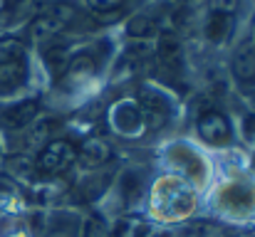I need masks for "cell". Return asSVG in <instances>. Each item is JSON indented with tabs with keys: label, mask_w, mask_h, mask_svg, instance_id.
Listing matches in <instances>:
<instances>
[{
	"label": "cell",
	"mask_w": 255,
	"mask_h": 237,
	"mask_svg": "<svg viewBox=\"0 0 255 237\" xmlns=\"http://www.w3.org/2000/svg\"><path fill=\"white\" fill-rule=\"evenodd\" d=\"M181 2H183V5H191V7H196V5H201L203 0H181Z\"/></svg>",
	"instance_id": "obj_24"
},
{
	"label": "cell",
	"mask_w": 255,
	"mask_h": 237,
	"mask_svg": "<svg viewBox=\"0 0 255 237\" xmlns=\"http://www.w3.org/2000/svg\"><path fill=\"white\" fill-rule=\"evenodd\" d=\"M196 205V195L191 190V185H186L183 180H161L156 188V208L161 215L166 218H183L193 210Z\"/></svg>",
	"instance_id": "obj_1"
},
{
	"label": "cell",
	"mask_w": 255,
	"mask_h": 237,
	"mask_svg": "<svg viewBox=\"0 0 255 237\" xmlns=\"http://www.w3.org/2000/svg\"><path fill=\"white\" fill-rule=\"evenodd\" d=\"M238 0H211V12H221V15H236L238 10Z\"/></svg>",
	"instance_id": "obj_21"
},
{
	"label": "cell",
	"mask_w": 255,
	"mask_h": 237,
	"mask_svg": "<svg viewBox=\"0 0 255 237\" xmlns=\"http://www.w3.org/2000/svg\"><path fill=\"white\" fill-rule=\"evenodd\" d=\"M231 32H233V17L231 15H221V12H211L208 15L206 35H208L211 42H223Z\"/></svg>",
	"instance_id": "obj_14"
},
{
	"label": "cell",
	"mask_w": 255,
	"mask_h": 237,
	"mask_svg": "<svg viewBox=\"0 0 255 237\" xmlns=\"http://www.w3.org/2000/svg\"><path fill=\"white\" fill-rule=\"evenodd\" d=\"M50 121H40V124H35L32 126V131L27 134V139H25V149L30 151H35V149H42L47 141H50Z\"/></svg>",
	"instance_id": "obj_16"
},
{
	"label": "cell",
	"mask_w": 255,
	"mask_h": 237,
	"mask_svg": "<svg viewBox=\"0 0 255 237\" xmlns=\"http://www.w3.org/2000/svg\"><path fill=\"white\" fill-rule=\"evenodd\" d=\"M77 158H80V163L85 168H99V165H104L112 158V146H109L107 139H99V136L87 139L82 144V149H80V154H77Z\"/></svg>",
	"instance_id": "obj_9"
},
{
	"label": "cell",
	"mask_w": 255,
	"mask_h": 237,
	"mask_svg": "<svg viewBox=\"0 0 255 237\" xmlns=\"http://www.w3.org/2000/svg\"><path fill=\"white\" fill-rule=\"evenodd\" d=\"M221 208L231 213H251L255 208V188L248 183H231L221 190Z\"/></svg>",
	"instance_id": "obj_5"
},
{
	"label": "cell",
	"mask_w": 255,
	"mask_h": 237,
	"mask_svg": "<svg viewBox=\"0 0 255 237\" xmlns=\"http://www.w3.org/2000/svg\"><path fill=\"white\" fill-rule=\"evenodd\" d=\"M85 237H112V233L99 218H89L85 223Z\"/></svg>",
	"instance_id": "obj_20"
},
{
	"label": "cell",
	"mask_w": 255,
	"mask_h": 237,
	"mask_svg": "<svg viewBox=\"0 0 255 237\" xmlns=\"http://www.w3.org/2000/svg\"><path fill=\"white\" fill-rule=\"evenodd\" d=\"M144 101V114H146V121L151 129H161L169 119V104L156 94V91H144L141 96Z\"/></svg>",
	"instance_id": "obj_12"
},
{
	"label": "cell",
	"mask_w": 255,
	"mask_h": 237,
	"mask_svg": "<svg viewBox=\"0 0 255 237\" xmlns=\"http://www.w3.org/2000/svg\"><path fill=\"white\" fill-rule=\"evenodd\" d=\"M114 126H117L122 134L131 136V134L141 126V111H139V106H134L131 101L117 104V106H114Z\"/></svg>",
	"instance_id": "obj_13"
},
{
	"label": "cell",
	"mask_w": 255,
	"mask_h": 237,
	"mask_svg": "<svg viewBox=\"0 0 255 237\" xmlns=\"http://www.w3.org/2000/svg\"><path fill=\"white\" fill-rule=\"evenodd\" d=\"M2 7H5V0H0V10H2Z\"/></svg>",
	"instance_id": "obj_25"
},
{
	"label": "cell",
	"mask_w": 255,
	"mask_h": 237,
	"mask_svg": "<svg viewBox=\"0 0 255 237\" xmlns=\"http://www.w3.org/2000/svg\"><path fill=\"white\" fill-rule=\"evenodd\" d=\"M22 57H25V47L20 40H15V37L0 40V60H22Z\"/></svg>",
	"instance_id": "obj_18"
},
{
	"label": "cell",
	"mask_w": 255,
	"mask_h": 237,
	"mask_svg": "<svg viewBox=\"0 0 255 237\" xmlns=\"http://www.w3.org/2000/svg\"><path fill=\"white\" fill-rule=\"evenodd\" d=\"M124 0H87V5L94 10V12H112V10H119Z\"/></svg>",
	"instance_id": "obj_22"
},
{
	"label": "cell",
	"mask_w": 255,
	"mask_h": 237,
	"mask_svg": "<svg viewBox=\"0 0 255 237\" xmlns=\"http://www.w3.org/2000/svg\"><path fill=\"white\" fill-rule=\"evenodd\" d=\"M27 79V65L22 60H0V91H15Z\"/></svg>",
	"instance_id": "obj_11"
},
{
	"label": "cell",
	"mask_w": 255,
	"mask_h": 237,
	"mask_svg": "<svg viewBox=\"0 0 255 237\" xmlns=\"http://www.w3.org/2000/svg\"><path fill=\"white\" fill-rule=\"evenodd\" d=\"M139 190H141V180L134 170H127L124 178H122V193H124V200L127 203H134L139 198Z\"/></svg>",
	"instance_id": "obj_17"
},
{
	"label": "cell",
	"mask_w": 255,
	"mask_h": 237,
	"mask_svg": "<svg viewBox=\"0 0 255 237\" xmlns=\"http://www.w3.org/2000/svg\"><path fill=\"white\" fill-rule=\"evenodd\" d=\"M169 160L176 163L183 173H188V175H193V178H203L206 163L201 160V156H198L193 149H188V146H183V144H176V146L169 149Z\"/></svg>",
	"instance_id": "obj_10"
},
{
	"label": "cell",
	"mask_w": 255,
	"mask_h": 237,
	"mask_svg": "<svg viewBox=\"0 0 255 237\" xmlns=\"http://www.w3.org/2000/svg\"><path fill=\"white\" fill-rule=\"evenodd\" d=\"M75 17V7L70 2H55L50 10L40 12L32 22H30V37L35 42H45L52 40L55 35H60Z\"/></svg>",
	"instance_id": "obj_2"
},
{
	"label": "cell",
	"mask_w": 255,
	"mask_h": 237,
	"mask_svg": "<svg viewBox=\"0 0 255 237\" xmlns=\"http://www.w3.org/2000/svg\"><path fill=\"white\" fill-rule=\"evenodd\" d=\"M10 2H20V0H10Z\"/></svg>",
	"instance_id": "obj_26"
},
{
	"label": "cell",
	"mask_w": 255,
	"mask_h": 237,
	"mask_svg": "<svg viewBox=\"0 0 255 237\" xmlns=\"http://www.w3.org/2000/svg\"><path fill=\"white\" fill-rule=\"evenodd\" d=\"M37 111H40L37 99H25V101H17V104H12V106L0 109V126L12 129V131H15V129H25V126H30V124L35 121Z\"/></svg>",
	"instance_id": "obj_6"
},
{
	"label": "cell",
	"mask_w": 255,
	"mask_h": 237,
	"mask_svg": "<svg viewBox=\"0 0 255 237\" xmlns=\"http://www.w3.org/2000/svg\"><path fill=\"white\" fill-rule=\"evenodd\" d=\"M127 32H129L131 37H149V35L154 32V20L146 17V15H136V17H131Z\"/></svg>",
	"instance_id": "obj_19"
},
{
	"label": "cell",
	"mask_w": 255,
	"mask_h": 237,
	"mask_svg": "<svg viewBox=\"0 0 255 237\" xmlns=\"http://www.w3.org/2000/svg\"><path fill=\"white\" fill-rule=\"evenodd\" d=\"M45 237H77L75 235V225L72 223H57L50 228V233Z\"/></svg>",
	"instance_id": "obj_23"
},
{
	"label": "cell",
	"mask_w": 255,
	"mask_h": 237,
	"mask_svg": "<svg viewBox=\"0 0 255 237\" xmlns=\"http://www.w3.org/2000/svg\"><path fill=\"white\" fill-rule=\"evenodd\" d=\"M70 50L67 47H62V45H52L47 52H45V62H47V67H50V72L52 75H62V72H67V65H70Z\"/></svg>",
	"instance_id": "obj_15"
},
{
	"label": "cell",
	"mask_w": 255,
	"mask_h": 237,
	"mask_svg": "<svg viewBox=\"0 0 255 237\" xmlns=\"http://www.w3.org/2000/svg\"><path fill=\"white\" fill-rule=\"evenodd\" d=\"M233 75L243 86H255V45L246 42L233 55Z\"/></svg>",
	"instance_id": "obj_7"
},
{
	"label": "cell",
	"mask_w": 255,
	"mask_h": 237,
	"mask_svg": "<svg viewBox=\"0 0 255 237\" xmlns=\"http://www.w3.org/2000/svg\"><path fill=\"white\" fill-rule=\"evenodd\" d=\"M77 158V151L70 141L65 139H55V141H47L42 149H40V156H37V168L42 173H62L72 165V160Z\"/></svg>",
	"instance_id": "obj_3"
},
{
	"label": "cell",
	"mask_w": 255,
	"mask_h": 237,
	"mask_svg": "<svg viewBox=\"0 0 255 237\" xmlns=\"http://www.w3.org/2000/svg\"><path fill=\"white\" fill-rule=\"evenodd\" d=\"M198 134L208 141V144H216V146H223L231 141V124L228 119L221 114V111H203L198 116V124H196Z\"/></svg>",
	"instance_id": "obj_4"
},
{
	"label": "cell",
	"mask_w": 255,
	"mask_h": 237,
	"mask_svg": "<svg viewBox=\"0 0 255 237\" xmlns=\"http://www.w3.org/2000/svg\"><path fill=\"white\" fill-rule=\"evenodd\" d=\"M156 57L161 62V67H166L169 72H178L181 65H183V50H181V42L173 32H164L159 37V45H156Z\"/></svg>",
	"instance_id": "obj_8"
}]
</instances>
